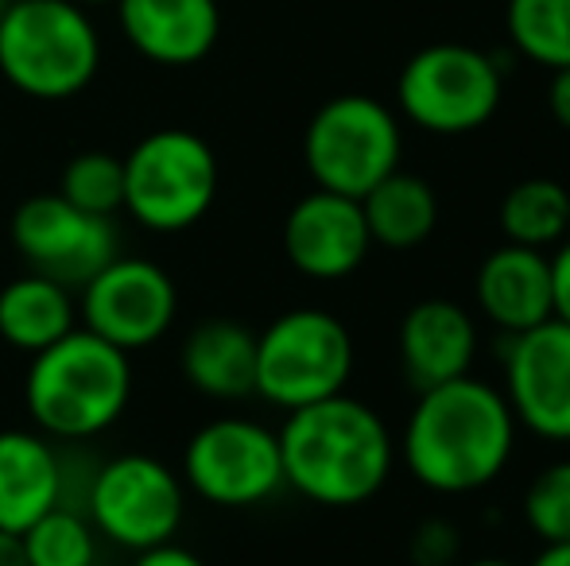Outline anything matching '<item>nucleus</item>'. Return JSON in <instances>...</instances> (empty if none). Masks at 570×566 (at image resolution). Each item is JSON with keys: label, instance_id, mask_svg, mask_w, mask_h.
Wrapping results in <instances>:
<instances>
[{"label": "nucleus", "instance_id": "1", "mask_svg": "<svg viewBox=\"0 0 570 566\" xmlns=\"http://www.w3.org/2000/svg\"><path fill=\"white\" fill-rule=\"evenodd\" d=\"M517 450V416L501 388L478 377H458L446 385L415 393L407 411L400 458L407 474L431 493L465 497L509 469Z\"/></svg>", "mask_w": 570, "mask_h": 566}, {"label": "nucleus", "instance_id": "19", "mask_svg": "<svg viewBox=\"0 0 570 566\" xmlns=\"http://www.w3.org/2000/svg\"><path fill=\"white\" fill-rule=\"evenodd\" d=\"M179 369L210 400H245L256 393V334L237 318H203L183 338Z\"/></svg>", "mask_w": 570, "mask_h": 566}, {"label": "nucleus", "instance_id": "24", "mask_svg": "<svg viewBox=\"0 0 570 566\" xmlns=\"http://www.w3.org/2000/svg\"><path fill=\"white\" fill-rule=\"evenodd\" d=\"M20 539L31 566H98L101 536L82 508H51Z\"/></svg>", "mask_w": 570, "mask_h": 566}, {"label": "nucleus", "instance_id": "28", "mask_svg": "<svg viewBox=\"0 0 570 566\" xmlns=\"http://www.w3.org/2000/svg\"><path fill=\"white\" fill-rule=\"evenodd\" d=\"M551 295H556V318L570 326V237L551 257Z\"/></svg>", "mask_w": 570, "mask_h": 566}, {"label": "nucleus", "instance_id": "4", "mask_svg": "<svg viewBox=\"0 0 570 566\" xmlns=\"http://www.w3.org/2000/svg\"><path fill=\"white\" fill-rule=\"evenodd\" d=\"M101 70V36L75 0H12L0 16V75L36 101H67Z\"/></svg>", "mask_w": 570, "mask_h": 566}, {"label": "nucleus", "instance_id": "15", "mask_svg": "<svg viewBox=\"0 0 570 566\" xmlns=\"http://www.w3.org/2000/svg\"><path fill=\"white\" fill-rule=\"evenodd\" d=\"M473 299L485 322L501 334H524L540 322L556 318V295H551V257L543 249L504 241L478 268Z\"/></svg>", "mask_w": 570, "mask_h": 566}, {"label": "nucleus", "instance_id": "5", "mask_svg": "<svg viewBox=\"0 0 570 566\" xmlns=\"http://www.w3.org/2000/svg\"><path fill=\"white\" fill-rule=\"evenodd\" d=\"M125 159V210L151 234H183L210 214L222 167L190 129H159L132 143Z\"/></svg>", "mask_w": 570, "mask_h": 566}, {"label": "nucleus", "instance_id": "21", "mask_svg": "<svg viewBox=\"0 0 570 566\" xmlns=\"http://www.w3.org/2000/svg\"><path fill=\"white\" fill-rule=\"evenodd\" d=\"M357 202L361 214H365L368 237L381 249H415L439 226V198L431 190V182H423L420 175L392 171L389 179H381Z\"/></svg>", "mask_w": 570, "mask_h": 566}, {"label": "nucleus", "instance_id": "20", "mask_svg": "<svg viewBox=\"0 0 570 566\" xmlns=\"http://www.w3.org/2000/svg\"><path fill=\"white\" fill-rule=\"evenodd\" d=\"M78 326V295L47 276L23 272L0 287V338L20 354H39Z\"/></svg>", "mask_w": 570, "mask_h": 566}, {"label": "nucleus", "instance_id": "34", "mask_svg": "<svg viewBox=\"0 0 570 566\" xmlns=\"http://www.w3.org/2000/svg\"><path fill=\"white\" fill-rule=\"evenodd\" d=\"M75 4H82V8H98V4H117V0H75Z\"/></svg>", "mask_w": 570, "mask_h": 566}, {"label": "nucleus", "instance_id": "17", "mask_svg": "<svg viewBox=\"0 0 570 566\" xmlns=\"http://www.w3.org/2000/svg\"><path fill=\"white\" fill-rule=\"evenodd\" d=\"M478 357V322L451 299H420L400 318V365L415 393L470 373Z\"/></svg>", "mask_w": 570, "mask_h": 566}, {"label": "nucleus", "instance_id": "30", "mask_svg": "<svg viewBox=\"0 0 570 566\" xmlns=\"http://www.w3.org/2000/svg\"><path fill=\"white\" fill-rule=\"evenodd\" d=\"M548 109L559 125L570 132V67L551 70V86H548Z\"/></svg>", "mask_w": 570, "mask_h": 566}, {"label": "nucleus", "instance_id": "7", "mask_svg": "<svg viewBox=\"0 0 570 566\" xmlns=\"http://www.w3.org/2000/svg\"><path fill=\"white\" fill-rule=\"evenodd\" d=\"M400 121L384 101L365 93L331 98L307 125L303 163L318 190H334L345 198H361L400 171Z\"/></svg>", "mask_w": 570, "mask_h": 566}, {"label": "nucleus", "instance_id": "13", "mask_svg": "<svg viewBox=\"0 0 570 566\" xmlns=\"http://www.w3.org/2000/svg\"><path fill=\"white\" fill-rule=\"evenodd\" d=\"M504 400L517 427L543 443H570V326L548 318L504 346Z\"/></svg>", "mask_w": 570, "mask_h": 566}, {"label": "nucleus", "instance_id": "14", "mask_svg": "<svg viewBox=\"0 0 570 566\" xmlns=\"http://www.w3.org/2000/svg\"><path fill=\"white\" fill-rule=\"evenodd\" d=\"M373 237L357 198L334 190H311L284 218V252L307 280H345L365 265Z\"/></svg>", "mask_w": 570, "mask_h": 566}, {"label": "nucleus", "instance_id": "27", "mask_svg": "<svg viewBox=\"0 0 570 566\" xmlns=\"http://www.w3.org/2000/svg\"><path fill=\"white\" fill-rule=\"evenodd\" d=\"M462 552V532L454 528L451 520H431L415 524L412 539H407V559L412 566H451Z\"/></svg>", "mask_w": 570, "mask_h": 566}, {"label": "nucleus", "instance_id": "26", "mask_svg": "<svg viewBox=\"0 0 570 566\" xmlns=\"http://www.w3.org/2000/svg\"><path fill=\"white\" fill-rule=\"evenodd\" d=\"M524 524L543 544H570V458L551 461L524 493Z\"/></svg>", "mask_w": 570, "mask_h": 566}, {"label": "nucleus", "instance_id": "12", "mask_svg": "<svg viewBox=\"0 0 570 566\" xmlns=\"http://www.w3.org/2000/svg\"><path fill=\"white\" fill-rule=\"evenodd\" d=\"M78 326L106 338L109 346L136 354L171 330L179 315L175 280L144 257H114L98 276L78 287Z\"/></svg>", "mask_w": 570, "mask_h": 566}, {"label": "nucleus", "instance_id": "9", "mask_svg": "<svg viewBox=\"0 0 570 566\" xmlns=\"http://www.w3.org/2000/svg\"><path fill=\"white\" fill-rule=\"evenodd\" d=\"M82 513L120 552L171 544L187 516V485L151 454H117L90 474Z\"/></svg>", "mask_w": 570, "mask_h": 566}, {"label": "nucleus", "instance_id": "11", "mask_svg": "<svg viewBox=\"0 0 570 566\" xmlns=\"http://www.w3.org/2000/svg\"><path fill=\"white\" fill-rule=\"evenodd\" d=\"M12 245L28 272L78 291L98 276L114 257H120V237L114 218L86 214L70 206L59 190L31 195L12 214Z\"/></svg>", "mask_w": 570, "mask_h": 566}, {"label": "nucleus", "instance_id": "35", "mask_svg": "<svg viewBox=\"0 0 570 566\" xmlns=\"http://www.w3.org/2000/svg\"><path fill=\"white\" fill-rule=\"evenodd\" d=\"M8 4H12V0H0V16H4V8H8Z\"/></svg>", "mask_w": 570, "mask_h": 566}, {"label": "nucleus", "instance_id": "10", "mask_svg": "<svg viewBox=\"0 0 570 566\" xmlns=\"http://www.w3.org/2000/svg\"><path fill=\"white\" fill-rule=\"evenodd\" d=\"M179 477L190 493L218 508L264 505L284 489L279 435L256 419H214L190 435Z\"/></svg>", "mask_w": 570, "mask_h": 566}, {"label": "nucleus", "instance_id": "25", "mask_svg": "<svg viewBox=\"0 0 570 566\" xmlns=\"http://www.w3.org/2000/svg\"><path fill=\"white\" fill-rule=\"evenodd\" d=\"M59 195L78 210L114 218L125 210V159L114 151H78L62 167Z\"/></svg>", "mask_w": 570, "mask_h": 566}, {"label": "nucleus", "instance_id": "8", "mask_svg": "<svg viewBox=\"0 0 570 566\" xmlns=\"http://www.w3.org/2000/svg\"><path fill=\"white\" fill-rule=\"evenodd\" d=\"M501 93V62L465 43L423 47L407 59L396 82L400 113L435 137H465L489 125Z\"/></svg>", "mask_w": 570, "mask_h": 566}, {"label": "nucleus", "instance_id": "18", "mask_svg": "<svg viewBox=\"0 0 570 566\" xmlns=\"http://www.w3.org/2000/svg\"><path fill=\"white\" fill-rule=\"evenodd\" d=\"M67 505V458L43 430H0V532L23 536Z\"/></svg>", "mask_w": 570, "mask_h": 566}, {"label": "nucleus", "instance_id": "23", "mask_svg": "<svg viewBox=\"0 0 570 566\" xmlns=\"http://www.w3.org/2000/svg\"><path fill=\"white\" fill-rule=\"evenodd\" d=\"M509 39L548 70L570 67V0H509Z\"/></svg>", "mask_w": 570, "mask_h": 566}, {"label": "nucleus", "instance_id": "33", "mask_svg": "<svg viewBox=\"0 0 570 566\" xmlns=\"http://www.w3.org/2000/svg\"><path fill=\"white\" fill-rule=\"evenodd\" d=\"M465 566H517V563H509V559H473Z\"/></svg>", "mask_w": 570, "mask_h": 566}, {"label": "nucleus", "instance_id": "31", "mask_svg": "<svg viewBox=\"0 0 570 566\" xmlns=\"http://www.w3.org/2000/svg\"><path fill=\"white\" fill-rule=\"evenodd\" d=\"M0 566H31L28 552H23V539L12 532H0Z\"/></svg>", "mask_w": 570, "mask_h": 566}, {"label": "nucleus", "instance_id": "22", "mask_svg": "<svg viewBox=\"0 0 570 566\" xmlns=\"http://www.w3.org/2000/svg\"><path fill=\"white\" fill-rule=\"evenodd\" d=\"M501 234L528 249H556L570 237V190L556 179H524L501 198Z\"/></svg>", "mask_w": 570, "mask_h": 566}, {"label": "nucleus", "instance_id": "32", "mask_svg": "<svg viewBox=\"0 0 570 566\" xmlns=\"http://www.w3.org/2000/svg\"><path fill=\"white\" fill-rule=\"evenodd\" d=\"M528 566H570V544H543V552Z\"/></svg>", "mask_w": 570, "mask_h": 566}, {"label": "nucleus", "instance_id": "6", "mask_svg": "<svg viewBox=\"0 0 570 566\" xmlns=\"http://www.w3.org/2000/svg\"><path fill=\"white\" fill-rule=\"evenodd\" d=\"M353 377V338L331 310L295 307L256 334V396L284 411L331 400Z\"/></svg>", "mask_w": 570, "mask_h": 566}, {"label": "nucleus", "instance_id": "29", "mask_svg": "<svg viewBox=\"0 0 570 566\" xmlns=\"http://www.w3.org/2000/svg\"><path fill=\"white\" fill-rule=\"evenodd\" d=\"M132 566H206L198 559L190 547H179L171 539V544H159V547H148V552H136Z\"/></svg>", "mask_w": 570, "mask_h": 566}, {"label": "nucleus", "instance_id": "3", "mask_svg": "<svg viewBox=\"0 0 570 566\" xmlns=\"http://www.w3.org/2000/svg\"><path fill=\"white\" fill-rule=\"evenodd\" d=\"M132 354L75 326L67 338L31 354L23 404L47 438L86 443L106 435L132 400Z\"/></svg>", "mask_w": 570, "mask_h": 566}, {"label": "nucleus", "instance_id": "2", "mask_svg": "<svg viewBox=\"0 0 570 566\" xmlns=\"http://www.w3.org/2000/svg\"><path fill=\"white\" fill-rule=\"evenodd\" d=\"M276 435L284 485L323 508H357L373 500L396 466L389 424L345 393L287 411Z\"/></svg>", "mask_w": 570, "mask_h": 566}, {"label": "nucleus", "instance_id": "16", "mask_svg": "<svg viewBox=\"0 0 570 566\" xmlns=\"http://www.w3.org/2000/svg\"><path fill=\"white\" fill-rule=\"evenodd\" d=\"M125 39L156 67H195L222 36L218 0H117Z\"/></svg>", "mask_w": 570, "mask_h": 566}]
</instances>
